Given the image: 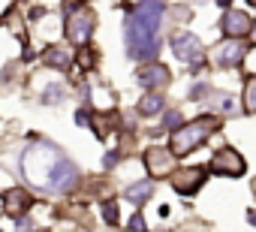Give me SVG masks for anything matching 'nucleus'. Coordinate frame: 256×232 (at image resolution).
Masks as SVG:
<instances>
[{
  "mask_svg": "<svg viewBox=\"0 0 256 232\" xmlns=\"http://www.w3.org/2000/svg\"><path fill=\"white\" fill-rule=\"evenodd\" d=\"M24 178L40 190H66L76 184L78 169L52 145H34L22 157Z\"/></svg>",
  "mask_w": 256,
  "mask_h": 232,
  "instance_id": "obj_1",
  "label": "nucleus"
},
{
  "mask_svg": "<svg viewBox=\"0 0 256 232\" xmlns=\"http://www.w3.org/2000/svg\"><path fill=\"white\" fill-rule=\"evenodd\" d=\"M163 16H166L163 0H145L136 10H130L124 24V42H126V54L133 60H145L157 54V34Z\"/></svg>",
  "mask_w": 256,
  "mask_h": 232,
  "instance_id": "obj_2",
  "label": "nucleus"
},
{
  "mask_svg": "<svg viewBox=\"0 0 256 232\" xmlns=\"http://www.w3.org/2000/svg\"><path fill=\"white\" fill-rule=\"evenodd\" d=\"M214 130H217V118H214V114H202V118H196V121H190V124H181L178 130H172L169 151H172L175 157H187V154H193Z\"/></svg>",
  "mask_w": 256,
  "mask_h": 232,
  "instance_id": "obj_3",
  "label": "nucleus"
},
{
  "mask_svg": "<svg viewBox=\"0 0 256 232\" xmlns=\"http://www.w3.org/2000/svg\"><path fill=\"white\" fill-rule=\"evenodd\" d=\"M94 24H96L94 12L84 10V6H76V12L66 16V36H70V42H76V46H88L90 36H94Z\"/></svg>",
  "mask_w": 256,
  "mask_h": 232,
  "instance_id": "obj_4",
  "label": "nucleus"
},
{
  "mask_svg": "<svg viewBox=\"0 0 256 232\" xmlns=\"http://www.w3.org/2000/svg\"><path fill=\"white\" fill-rule=\"evenodd\" d=\"M172 52H175V58L184 60V64H202V60H205L202 42H199L193 34H187V30H181V34L172 36Z\"/></svg>",
  "mask_w": 256,
  "mask_h": 232,
  "instance_id": "obj_5",
  "label": "nucleus"
},
{
  "mask_svg": "<svg viewBox=\"0 0 256 232\" xmlns=\"http://www.w3.org/2000/svg\"><path fill=\"white\" fill-rule=\"evenodd\" d=\"M244 157L235 151V148H223V151H217L214 157H211V172H217V175H226V178H238V175H244Z\"/></svg>",
  "mask_w": 256,
  "mask_h": 232,
  "instance_id": "obj_6",
  "label": "nucleus"
},
{
  "mask_svg": "<svg viewBox=\"0 0 256 232\" xmlns=\"http://www.w3.org/2000/svg\"><path fill=\"white\" fill-rule=\"evenodd\" d=\"M244 54H247V48H244L241 40H226V42H220V46L214 48L211 64L220 66V70H226V66H238V64L244 60Z\"/></svg>",
  "mask_w": 256,
  "mask_h": 232,
  "instance_id": "obj_7",
  "label": "nucleus"
},
{
  "mask_svg": "<svg viewBox=\"0 0 256 232\" xmlns=\"http://www.w3.org/2000/svg\"><path fill=\"white\" fill-rule=\"evenodd\" d=\"M145 166H148V175H157V178H166V175H172L175 169V154L169 151V148H148L145 151Z\"/></svg>",
  "mask_w": 256,
  "mask_h": 232,
  "instance_id": "obj_8",
  "label": "nucleus"
},
{
  "mask_svg": "<svg viewBox=\"0 0 256 232\" xmlns=\"http://www.w3.org/2000/svg\"><path fill=\"white\" fill-rule=\"evenodd\" d=\"M169 181H172V190H175V193L193 196V193L205 184V172H202V169H178V172L169 175Z\"/></svg>",
  "mask_w": 256,
  "mask_h": 232,
  "instance_id": "obj_9",
  "label": "nucleus"
},
{
  "mask_svg": "<svg viewBox=\"0 0 256 232\" xmlns=\"http://www.w3.org/2000/svg\"><path fill=\"white\" fill-rule=\"evenodd\" d=\"M250 28H253V22H250L247 12L226 10V16H223V34H226V40H241V36L250 34Z\"/></svg>",
  "mask_w": 256,
  "mask_h": 232,
  "instance_id": "obj_10",
  "label": "nucleus"
},
{
  "mask_svg": "<svg viewBox=\"0 0 256 232\" xmlns=\"http://www.w3.org/2000/svg\"><path fill=\"white\" fill-rule=\"evenodd\" d=\"M30 205H34V199H30V193L22 190V187H12V190L4 193V211H6L10 217H22Z\"/></svg>",
  "mask_w": 256,
  "mask_h": 232,
  "instance_id": "obj_11",
  "label": "nucleus"
},
{
  "mask_svg": "<svg viewBox=\"0 0 256 232\" xmlns=\"http://www.w3.org/2000/svg\"><path fill=\"white\" fill-rule=\"evenodd\" d=\"M166 82H169V70H166L163 64H148V66L139 72V84H142V88H148V90L163 88Z\"/></svg>",
  "mask_w": 256,
  "mask_h": 232,
  "instance_id": "obj_12",
  "label": "nucleus"
},
{
  "mask_svg": "<svg viewBox=\"0 0 256 232\" xmlns=\"http://www.w3.org/2000/svg\"><path fill=\"white\" fill-rule=\"evenodd\" d=\"M46 64L58 66V70H66V66H72V54L64 46H52V48H46Z\"/></svg>",
  "mask_w": 256,
  "mask_h": 232,
  "instance_id": "obj_13",
  "label": "nucleus"
},
{
  "mask_svg": "<svg viewBox=\"0 0 256 232\" xmlns=\"http://www.w3.org/2000/svg\"><path fill=\"white\" fill-rule=\"evenodd\" d=\"M151 193H154V184H151V181H139V184H133V187L124 190V199L133 202V205H142Z\"/></svg>",
  "mask_w": 256,
  "mask_h": 232,
  "instance_id": "obj_14",
  "label": "nucleus"
},
{
  "mask_svg": "<svg viewBox=\"0 0 256 232\" xmlns=\"http://www.w3.org/2000/svg\"><path fill=\"white\" fill-rule=\"evenodd\" d=\"M163 96L160 94H154V90H148L145 94V100L139 102V114H148V118H151V114H157V112H163Z\"/></svg>",
  "mask_w": 256,
  "mask_h": 232,
  "instance_id": "obj_15",
  "label": "nucleus"
},
{
  "mask_svg": "<svg viewBox=\"0 0 256 232\" xmlns=\"http://www.w3.org/2000/svg\"><path fill=\"white\" fill-rule=\"evenodd\" d=\"M244 112L256 114V76H250L244 84Z\"/></svg>",
  "mask_w": 256,
  "mask_h": 232,
  "instance_id": "obj_16",
  "label": "nucleus"
},
{
  "mask_svg": "<svg viewBox=\"0 0 256 232\" xmlns=\"http://www.w3.org/2000/svg\"><path fill=\"white\" fill-rule=\"evenodd\" d=\"M64 96H66V88H64V84H52V88H46V94H42L46 102H60Z\"/></svg>",
  "mask_w": 256,
  "mask_h": 232,
  "instance_id": "obj_17",
  "label": "nucleus"
},
{
  "mask_svg": "<svg viewBox=\"0 0 256 232\" xmlns=\"http://www.w3.org/2000/svg\"><path fill=\"white\" fill-rule=\"evenodd\" d=\"M102 217H106V223H118V202H106L102 205Z\"/></svg>",
  "mask_w": 256,
  "mask_h": 232,
  "instance_id": "obj_18",
  "label": "nucleus"
},
{
  "mask_svg": "<svg viewBox=\"0 0 256 232\" xmlns=\"http://www.w3.org/2000/svg\"><path fill=\"white\" fill-rule=\"evenodd\" d=\"M163 127H166V130L175 127V130H178V127H181V112H169V114H166V121H163Z\"/></svg>",
  "mask_w": 256,
  "mask_h": 232,
  "instance_id": "obj_19",
  "label": "nucleus"
},
{
  "mask_svg": "<svg viewBox=\"0 0 256 232\" xmlns=\"http://www.w3.org/2000/svg\"><path fill=\"white\" fill-rule=\"evenodd\" d=\"M78 64H82L84 70H90V66H94V52H90V48H84V52L78 54Z\"/></svg>",
  "mask_w": 256,
  "mask_h": 232,
  "instance_id": "obj_20",
  "label": "nucleus"
},
{
  "mask_svg": "<svg viewBox=\"0 0 256 232\" xmlns=\"http://www.w3.org/2000/svg\"><path fill=\"white\" fill-rule=\"evenodd\" d=\"M130 232H145V217H142V214H133V220H130Z\"/></svg>",
  "mask_w": 256,
  "mask_h": 232,
  "instance_id": "obj_21",
  "label": "nucleus"
},
{
  "mask_svg": "<svg viewBox=\"0 0 256 232\" xmlns=\"http://www.w3.org/2000/svg\"><path fill=\"white\" fill-rule=\"evenodd\" d=\"M76 124H82V127H88V124H90V114H88L84 108H82V112H76Z\"/></svg>",
  "mask_w": 256,
  "mask_h": 232,
  "instance_id": "obj_22",
  "label": "nucleus"
},
{
  "mask_svg": "<svg viewBox=\"0 0 256 232\" xmlns=\"http://www.w3.org/2000/svg\"><path fill=\"white\" fill-rule=\"evenodd\" d=\"M114 163H118V154H114V151H112V154H108V157H106V169H108V166H114Z\"/></svg>",
  "mask_w": 256,
  "mask_h": 232,
  "instance_id": "obj_23",
  "label": "nucleus"
},
{
  "mask_svg": "<svg viewBox=\"0 0 256 232\" xmlns=\"http://www.w3.org/2000/svg\"><path fill=\"white\" fill-rule=\"evenodd\" d=\"M247 36H250V40L256 42V22H253V28H250V34H247Z\"/></svg>",
  "mask_w": 256,
  "mask_h": 232,
  "instance_id": "obj_24",
  "label": "nucleus"
},
{
  "mask_svg": "<svg viewBox=\"0 0 256 232\" xmlns=\"http://www.w3.org/2000/svg\"><path fill=\"white\" fill-rule=\"evenodd\" d=\"M247 217H250V223H253V226H256V211H250V214H247Z\"/></svg>",
  "mask_w": 256,
  "mask_h": 232,
  "instance_id": "obj_25",
  "label": "nucleus"
}]
</instances>
